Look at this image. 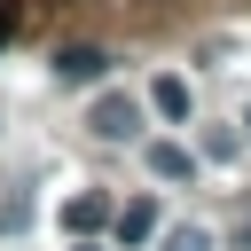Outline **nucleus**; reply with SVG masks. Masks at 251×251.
Masks as SVG:
<instances>
[{
	"mask_svg": "<svg viewBox=\"0 0 251 251\" xmlns=\"http://www.w3.org/2000/svg\"><path fill=\"white\" fill-rule=\"evenodd\" d=\"M243 126H251V118H243Z\"/></svg>",
	"mask_w": 251,
	"mask_h": 251,
	"instance_id": "obj_11",
	"label": "nucleus"
},
{
	"mask_svg": "<svg viewBox=\"0 0 251 251\" xmlns=\"http://www.w3.org/2000/svg\"><path fill=\"white\" fill-rule=\"evenodd\" d=\"M149 173H157V180H188V173H196V157H188L180 141H149Z\"/></svg>",
	"mask_w": 251,
	"mask_h": 251,
	"instance_id": "obj_4",
	"label": "nucleus"
},
{
	"mask_svg": "<svg viewBox=\"0 0 251 251\" xmlns=\"http://www.w3.org/2000/svg\"><path fill=\"white\" fill-rule=\"evenodd\" d=\"M243 251H251V235H243Z\"/></svg>",
	"mask_w": 251,
	"mask_h": 251,
	"instance_id": "obj_10",
	"label": "nucleus"
},
{
	"mask_svg": "<svg viewBox=\"0 0 251 251\" xmlns=\"http://www.w3.org/2000/svg\"><path fill=\"white\" fill-rule=\"evenodd\" d=\"M157 235V204H126L118 212V243H149Z\"/></svg>",
	"mask_w": 251,
	"mask_h": 251,
	"instance_id": "obj_5",
	"label": "nucleus"
},
{
	"mask_svg": "<svg viewBox=\"0 0 251 251\" xmlns=\"http://www.w3.org/2000/svg\"><path fill=\"white\" fill-rule=\"evenodd\" d=\"M110 220H118V212H110V196H102V188H94V196H71V204H63V227H71L78 243H86V235H102Z\"/></svg>",
	"mask_w": 251,
	"mask_h": 251,
	"instance_id": "obj_2",
	"label": "nucleus"
},
{
	"mask_svg": "<svg viewBox=\"0 0 251 251\" xmlns=\"http://www.w3.org/2000/svg\"><path fill=\"white\" fill-rule=\"evenodd\" d=\"M157 251H212V235H204V227H173Z\"/></svg>",
	"mask_w": 251,
	"mask_h": 251,
	"instance_id": "obj_7",
	"label": "nucleus"
},
{
	"mask_svg": "<svg viewBox=\"0 0 251 251\" xmlns=\"http://www.w3.org/2000/svg\"><path fill=\"white\" fill-rule=\"evenodd\" d=\"M149 102H157V118H188V86H180V78H157Z\"/></svg>",
	"mask_w": 251,
	"mask_h": 251,
	"instance_id": "obj_6",
	"label": "nucleus"
},
{
	"mask_svg": "<svg viewBox=\"0 0 251 251\" xmlns=\"http://www.w3.org/2000/svg\"><path fill=\"white\" fill-rule=\"evenodd\" d=\"M102 71H110L102 47H63V55H55V78H63V86H94Z\"/></svg>",
	"mask_w": 251,
	"mask_h": 251,
	"instance_id": "obj_3",
	"label": "nucleus"
},
{
	"mask_svg": "<svg viewBox=\"0 0 251 251\" xmlns=\"http://www.w3.org/2000/svg\"><path fill=\"white\" fill-rule=\"evenodd\" d=\"M16 24H24V0H0V47L16 39Z\"/></svg>",
	"mask_w": 251,
	"mask_h": 251,
	"instance_id": "obj_8",
	"label": "nucleus"
},
{
	"mask_svg": "<svg viewBox=\"0 0 251 251\" xmlns=\"http://www.w3.org/2000/svg\"><path fill=\"white\" fill-rule=\"evenodd\" d=\"M78 251H102V243H94V235H86V243H78Z\"/></svg>",
	"mask_w": 251,
	"mask_h": 251,
	"instance_id": "obj_9",
	"label": "nucleus"
},
{
	"mask_svg": "<svg viewBox=\"0 0 251 251\" xmlns=\"http://www.w3.org/2000/svg\"><path fill=\"white\" fill-rule=\"evenodd\" d=\"M86 126H94V141H133L141 133V110H133V94H102Z\"/></svg>",
	"mask_w": 251,
	"mask_h": 251,
	"instance_id": "obj_1",
	"label": "nucleus"
}]
</instances>
